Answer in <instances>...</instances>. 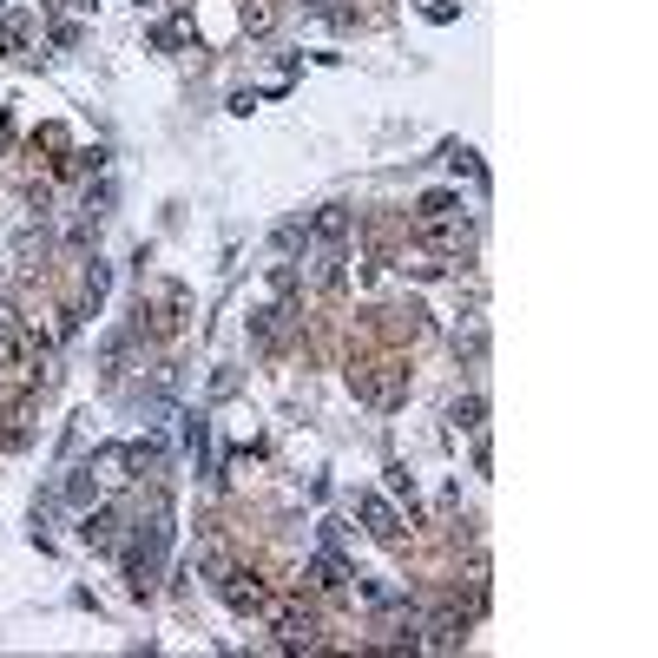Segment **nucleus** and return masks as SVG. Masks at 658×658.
Instances as JSON below:
<instances>
[{
	"label": "nucleus",
	"mask_w": 658,
	"mask_h": 658,
	"mask_svg": "<svg viewBox=\"0 0 658 658\" xmlns=\"http://www.w3.org/2000/svg\"><path fill=\"white\" fill-rule=\"evenodd\" d=\"M218 593L231 599L237 612H264V586H257V573H237V566H224V573H218Z\"/></svg>",
	"instance_id": "nucleus-1"
},
{
	"label": "nucleus",
	"mask_w": 658,
	"mask_h": 658,
	"mask_svg": "<svg viewBox=\"0 0 658 658\" xmlns=\"http://www.w3.org/2000/svg\"><path fill=\"white\" fill-rule=\"evenodd\" d=\"M119 527H126V520H119V507H99V514L79 520V540L106 553V547H119Z\"/></svg>",
	"instance_id": "nucleus-2"
},
{
	"label": "nucleus",
	"mask_w": 658,
	"mask_h": 658,
	"mask_svg": "<svg viewBox=\"0 0 658 658\" xmlns=\"http://www.w3.org/2000/svg\"><path fill=\"white\" fill-rule=\"evenodd\" d=\"M356 507H362V520H369L376 540H395V533H402V520H395V507L382 501V494H356Z\"/></svg>",
	"instance_id": "nucleus-3"
},
{
	"label": "nucleus",
	"mask_w": 658,
	"mask_h": 658,
	"mask_svg": "<svg viewBox=\"0 0 658 658\" xmlns=\"http://www.w3.org/2000/svg\"><path fill=\"white\" fill-rule=\"evenodd\" d=\"M277 639H283V645H316V619H310V612H290V606H283V612H277Z\"/></svg>",
	"instance_id": "nucleus-4"
},
{
	"label": "nucleus",
	"mask_w": 658,
	"mask_h": 658,
	"mask_svg": "<svg viewBox=\"0 0 658 658\" xmlns=\"http://www.w3.org/2000/svg\"><path fill=\"white\" fill-rule=\"evenodd\" d=\"M349 231V218H343V204H323L316 211V244H336V237Z\"/></svg>",
	"instance_id": "nucleus-5"
},
{
	"label": "nucleus",
	"mask_w": 658,
	"mask_h": 658,
	"mask_svg": "<svg viewBox=\"0 0 658 658\" xmlns=\"http://www.w3.org/2000/svg\"><path fill=\"white\" fill-rule=\"evenodd\" d=\"M455 211H461L455 191H428V198H422V218H428V224H435V218H455Z\"/></svg>",
	"instance_id": "nucleus-6"
},
{
	"label": "nucleus",
	"mask_w": 658,
	"mask_h": 658,
	"mask_svg": "<svg viewBox=\"0 0 658 658\" xmlns=\"http://www.w3.org/2000/svg\"><path fill=\"white\" fill-rule=\"evenodd\" d=\"M20 40H27V14H7L0 20V53H20Z\"/></svg>",
	"instance_id": "nucleus-7"
},
{
	"label": "nucleus",
	"mask_w": 658,
	"mask_h": 658,
	"mask_svg": "<svg viewBox=\"0 0 658 658\" xmlns=\"http://www.w3.org/2000/svg\"><path fill=\"white\" fill-rule=\"evenodd\" d=\"M310 573H316V586H343V560H336V553H323Z\"/></svg>",
	"instance_id": "nucleus-8"
},
{
	"label": "nucleus",
	"mask_w": 658,
	"mask_h": 658,
	"mask_svg": "<svg viewBox=\"0 0 658 658\" xmlns=\"http://www.w3.org/2000/svg\"><path fill=\"white\" fill-rule=\"evenodd\" d=\"M455 422L461 428H481V402H474V395H468V402H455Z\"/></svg>",
	"instance_id": "nucleus-9"
}]
</instances>
